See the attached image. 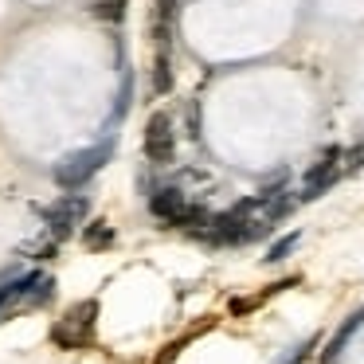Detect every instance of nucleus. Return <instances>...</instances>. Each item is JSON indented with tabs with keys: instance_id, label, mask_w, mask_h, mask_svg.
I'll list each match as a JSON object with an SVG mask.
<instances>
[{
	"instance_id": "1",
	"label": "nucleus",
	"mask_w": 364,
	"mask_h": 364,
	"mask_svg": "<svg viewBox=\"0 0 364 364\" xmlns=\"http://www.w3.org/2000/svg\"><path fill=\"white\" fill-rule=\"evenodd\" d=\"M95 317H98V301H95V298L75 301V306L63 314V321H59L55 329H51L55 345H63V348L90 345V341H95Z\"/></svg>"
},
{
	"instance_id": "2",
	"label": "nucleus",
	"mask_w": 364,
	"mask_h": 364,
	"mask_svg": "<svg viewBox=\"0 0 364 364\" xmlns=\"http://www.w3.org/2000/svg\"><path fill=\"white\" fill-rule=\"evenodd\" d=\"M110 161V145H95V149H79L55 165V184L59 188H82L98 168Z\"/></svg>"
},
{
	"instance_id": "3",
	"label": "nucleus",
	"mask_w": 364,
	"mask_h": 364,
	"mask_svg": "<svg viewBox=\"0 0 364 364\" xmlns=\"http://www.w3.org/2000/svg\"><path fill=\"white\" fill-rule=\"evenodd\" d=\"M48 294H51L48 274H24L16 282L0 286V314L4 309H16V306H40V301H48Z\"/></svg>"
},
{
	"instance_id": "4",
	"label": "nucleus",
	"mask_w": 364,
	"mask_h": 364,
	"mask_svg": "<svg viewBox=\"0 0 364 364\" xmlns=\"http://www.w3.org/2000/svg\"><path fill=\"white\" fill-rule=\"evenodd\" d=\"M173 153H176L173 122H168V114H153L145 122V157H149V165L165 168V165H173Z\"/></svg>"
},
{
	"instance_id": "5",
	"label": "nucleus",
	"mask_w": 364,
	"mask_h": 364,
	"mask_svg": "<svg viewBox=\"0 0 364 364\" xmlns=\"http://www.w3.org/2000/svg\"><path fill=\"white\" fill-rule=\"evenodd\" d=\"M82 220H87V196H59V204L48 212L51 239H59V243H63V239L71 235Z\"/></svg>"
},
{
	"instance_id": "6",
	"label": "nucleus",
	"mask_w": 364,
	"mask_h": 364,
	"mask_svg": "<svg viewBox=\"0 0 364 364\" xmlns=\"http://www.w3.org/2000/svg\"><path fill=\"white\" fill-rule=\"evenodd\" d=\"M341 176V149H329L321 161H317L314 168H309L306 176V188H301V200H317L325 188H329L333 181Z\"/></svg>"
},
{
	"instance_id": "7",
	"label": "nucleus",
	"mask_w": 364,
	"mask_h": 364,
	"mask_svg": "<svg viewBox=\"0 0 364 364\" xmlns=\"http://www.w3.org/2000/svg\"><path fill=\"white\" fill-rule=\"evenodd\" d=\"M184 208H188V200H184L176 188H157L149 196V212L157 215V220H165V223H176V215H181Z\"/></svg>"
},
{
	"instance_id": "8",
	"label": "nucleus",
	"mask_w": 364,
	"mask_h": 364,
	"mask_svg": "<svg viewBox=\"0 0 364 364\" xmlns=\"http://www.w3.org/2000/svg\"><path fill=\"white\" fill-rule=\"evenodd\" d=\"M360 325H364V309H360V314H353V317H348V321L341 325L337 333H333V341H329V345H325L321 360H325V364H333V360H337V356H341V348H345L348 341H353V333L360 329Z\"/></svg>"
},
{
	"instance_id": "9",
	"label": "nucleus",
	"mask_w": 364,
	"mask_h": 364,
	"mask_svg": "<svg viewBox=\"0 0 364 364\" xmlns=\"http://www.w3.org/2000/svg\"><path fill=\"white\" fill-rule=\"evenodd\" d=\"M82 243H87L90 251H106V247L114 243V228L106 220H95L87 231H82Z\"/></svg>"
},
{
	"instance_id": "10",
	"label": "nucleus",
	"mask_w": 364,
	"mask_h": 364,
	"mask_svg": "<svg viewBox=\"0 0 364 364\" xmlns=\"http://www.w3.org/2000/svg\"><path fill=\"white\" fill-rule=\"evenodd\" d=\"M95 16L118 24V20L126 16V0H95Z\"/></svg>"
},
{
	"instance_id": "11",
	"label": "nucleus",
	"mask_w": 364,
	"mask_h": 364,
	"mask_svg": "<svg viewBox=\"0 0 364 364\" xmlns=\"http://www.w3.org/2000/svg\"><path fill=\"white\" fill-rule=\"evenodd\" d=\"M294 247H298V235H286V239H278V243L267 251V262H282L286 255L294 251Z\"/></svg>"
},
{
	"instance_id": "12",
	"label": "nucleus",
	"mask_w": 364,
	"mask_h": 364,
	"mask_svg": "<svg viewBox=\"0 0 364 364\" xmlns=\"http://www.w3.org/2000/svg\"><path fill=\"white\" fill-rule=\"evenodd\" d=\"M314 345H317L314 337H309V341H301V345H298V348H290V353H286L278 364H306V356L314 353Z\"/></svg>"
}]
</instances>
